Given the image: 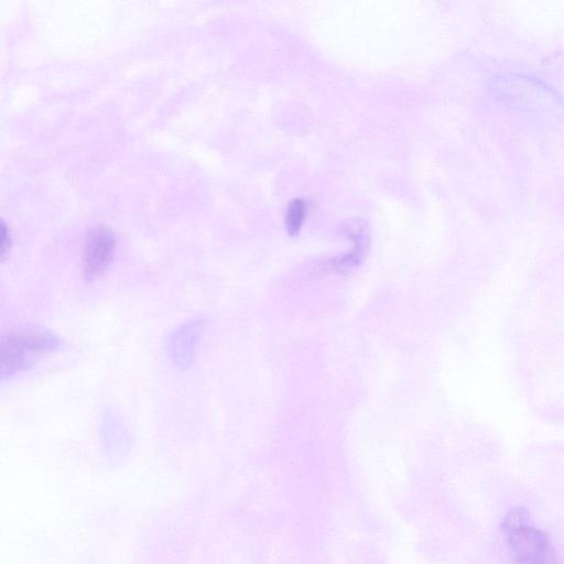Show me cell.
<instances>
[{
  "instance_id": "7a4b0ae2",
  "label": "cell",
  "mask_w": 564,
  "mask_h": 564,
  "mask_svg": "<svg viewBox=\"0 0 564 564\" xmlns=\"http://www.w3.org/2000/svg\"><path fill=\"white\" fill-rule=\"evenodd\" d=\"M60 341L49 331H10L2 340V377L10 378L27 370L42 355L56 351Z\"/></svg>"
},
{
  "instance_id": "52a82bcc",
  "label": "cell",
  "mask_w": 564,
  "mask_h": 564,
  "mask_svg": "<svg viewBox=\"0 0 564 564\" xmlns=\"http://www.w3.org/2000/svg\"><path fill=\"white\" fill-rule=\"evenodd\" d=\"M3 235H2V257L3 259H5L7 257V255L10 252V249H12V236H10L9 230L7 229V226L5 225V223H3Z\"/></svg>"
},
{
  "instance_id": "3957f363",
  "label": "cell",
  "mask_w": 564,
  "mask_h": 564,
  "mask_svg": "<svg viewBox=\"0 0 564 564\" xmlns=\"http://www.w3.org/2000/svg\"><path fill=\"white\" fill-rule=\"evenodd\" d=\"M116 237L106 227H95L86 235L83 244L82 268L86 280H94L104 274L113 262Z\"/></svg>"
},
{
  "instance_id": "277c9868",
  "label": "cell",
  "mask_w": 564,
  "mask_h": 564,
  "mask_svg": "<svg viewBox=\"0 0 564 564\" xmlns=\"http://www.w3.org/2000/svg\"><path fill=\"white\" fill-rule=\"evenodd\" d=\"M205 329V321L193 320L184 323L169 339V354L173 363L181 370H187L197 355Z\"/></svg>"
},
{
  "instance_id": "8992f818",
  "label": "cell",
  "mask_w": 564,
  "mask_h": 564,
  "mask_svg": "<svg viewBox=\"0 0 564 564\" xmlns=\"http://www.w3.org/2000/svg\"><path fill=\"white\" fill-rule=\"evenodd\" d=\"M308 208L305 200L296 199L289 204L286 227L291 236L298 235L305 223Z\"/></svg>"
},
{
  "instance_id": "6da1fadb",
  "label": "cell",
  "mask_w": 564,
  "mask_h": 564,
  "mask_svg": "<svg viewBox=\"0 0 564 564\" xmlns=\"http://www.w3.org/2000/svg\"><path fill=\"white\" fill-rule=\"evenodd\" d=\"M503 531L516 564H559L549 536L531 522L526 509L509 512Z\"/></svg>"
},
{
  "instance_id": "5b68a950",
  "label": "cell",
  "mask_w": 564,
  "mask_h": 564,
  "mask_svg": "<svg viewBox=\"0 0 564 564\" xmlns=\"http://www.w3.org/2000/svg\"><path fill=\"white\" fill-rule=\"evenodd\" d=\"M365 226L359 223L347 226L346 235L353 241V248L349 254H344L341 257L333 258L324 262L316 269L318 276L328 274H344L354 267L360 266L367 253L368 249V236L365 231Z\"/></svg>"
}]
</instances>
